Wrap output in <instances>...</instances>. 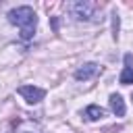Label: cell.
<instances>
[{
  "label": "cell",
  "mask_w": 133,
  "mask_h": 133,
  "mask_svg": "<svg viewBox=\"0 0 133 133\" xmlns=\"http://www.w3.org/2000/svg\"><path fill=\"white\" fill-rule=\"evenodd\" d=\"M8 21L12 25H17L21 29V39H31L33 33H35V27H37V15L31 6H19V8H12L8 15Z\"/></svg>",
  "instance_id": "obj_1"
},
{
  "label": "cell",
  "mask_w": 133,
  "mask_h": 133,
  "mask_svg": "<svg viewBox=\"0 0 133 133\" xmlns=\"http://www.w3.org/2000/svg\"><path fill=\"white\" fill-rule=\"evenodd\" d=\"M96 8H98V4L87 2V0H77V2H69L66 4V10L77 21H91L94 15H96Z\"/></svg>",
  "instance_id": "obj_2"
},
{
  "label": "cell",
  "mask_w": 133,
  "mask_h": 133,
  "mask_svg": "<svg viewBox=\"0 0 133 133\" xmlns=\"http://www.w3.org/2000/svg\"><path fill=\"white\" fill-rule=\"evenodd\" d=\"M19 94L23 96V100H25L27 104H37V102H42L44 96H46V91H44L42 87H35V85H21V87H19Z\"/></svg>",
  "instance_id": "obj_3"
},
{
  "label": "cell",
  "mask_w": 133,
  "mask_h": 133,
  "mask_svg": "<svg viewBox=\"0 0 133 133\" xmlns=\"http://www.w3.org/2000/svg\"><path fill=\"white\" fill-rule=\"evenodd\" d=\"M98 69H100V66H98L96 62H87V64H83L81 69L75 71V79H77V81H87V79H91V77L98 73Z\"/></svg>",
  "instance_id": "obj_4"
},
{
  "label": "cell",
  "mask_w": 133,
  "mask_h": 133,
  "mask_svg": "<svg viewBox=\"0 0 133 133\" xmlns=\"http://www.w3.org/2000/svg\"><path fill=\"white\" fill-rule=\"evenodd\" d=\"M108 102H110V110H112L116 116H123V114H125V102H123V96H121V94H112Z\"/></svg>",
  "instance_id": "obj_5"
},
{
  "label": "cell",
  "mask_w": 133,
  "mask_h": 133,
  "mask_svg": "<svg viewBox=\"0 0 133 133\" xmlns=\"http://www.w3.org/2000/svg\"><path fill=\"white\" fill-rule=\"evenodd\" d=\"M104 114H106L104 108H100V106H96V104H91V106L85 108V118H87V121H94V123H96V121L104 118Z\"/></svg>",
  "instance_id": "obj_6"
},
{
  "label": "cell",
  "mask_w": 133,
  "mask_h": 133,
  "mask_svg": "<svg viewBox=\"0 0 133 133\" xmlns=\"http://www.w3.org/2000/svg\"><path fill=\"white\" fill-rule=\"evenodd\" d=\"M118 81H121L123 85L133 83V66H125V69H123V73H121V77H118Z\"/></svg>",
  "instance_id": "obj_7"
},
{
  "label": "cell",
  "mask_w": 133,
  "mask_h": 133,
  "mask_svg": "<svg viewBox=\"0 0 133 133\" xmlns=\"http://www.w3.org/2000/svg\"><path fill=\"white\" fill-rule=\"evenodd\" d=\"M112 35H114V39H118V15L116 12L112 15Z\"/></svg>",
  "instance_id": "obj_8"
},
{
  "label": "cell",
  "mask_w": 133,
  "mask_h": 133,
  "mask_svg": "<svg viewBox=\"0 0 133 133\" xmlns=\"http://www.w3.org/2000/svg\"><path fill=\"white\" fill-rule=\"evenodd\" d=\"M131 100H133V96H131Z\"/></svg>",
  "instance_id": "obj_9"
},
{
  "label": "cell",
  "mask_w": 133,
  "mask_h": 133,
  "mask_svg": "<svg viewBox=\"0 0 133 133\" xmlns=\"http://www.w3.org/2000/svg\"><path fill=\"white\" fill-rule=\"evenodd\" d=\"M25 133H29V131H25Z\"/></svg>",
  "instance_id": "obj_10"
}]
</instances>
